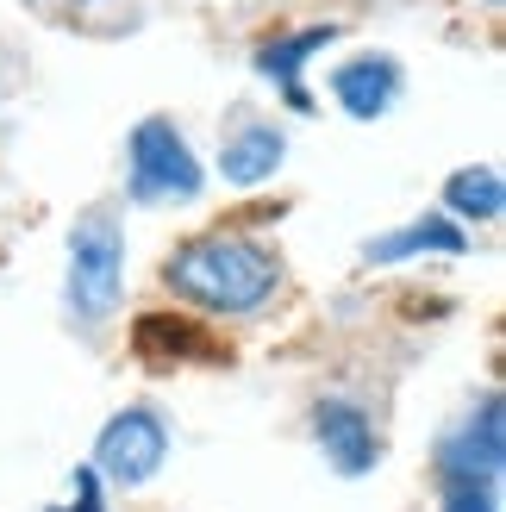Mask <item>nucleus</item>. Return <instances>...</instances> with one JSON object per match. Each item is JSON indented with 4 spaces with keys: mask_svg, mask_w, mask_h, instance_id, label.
Here are the masks:
<instances>
[{
    "mask_svg": "<svg viewBox=\"0 0 506 512\" xmlns=\"http://www.w3.org/2000/svg\"><path fill=\"white\" fill-rule=\"evenodd\" d=\"M163 281L175 300L200 306L219 319H257L263 306L282 294V256L263 250L257 238H225V232H200L188 244L169 250Z\"/></svg>",
    "mask_w": 506,
    "mask_h": 512,
    "instance_id": "nucleus-1",
    "label": "nucleus"
},
{
    "mask_svg": "<svg viewBox=\"0 0 506 512\" xmlns=\"http://www.w3.org/2000/svg\"><path fill=\"white\" fill-rule=\"evenodd\" d=\"M69 313L75 325H107L125 300V232L113 207H88L69 225Z\"/></svg>",
    "mask_w": 506,
    "mask_h": 512,
    "instance_id": "nucleus-2",
    "label": "nucleus"
},
{
    "mask_svg": "<svg viewBox=\"0 0 506 512\" xmlns=\"http://www.w3.org/2000/svg\"><path fill=\"white\" fill-rule=\"evenodd\" d=\"M125 194L138 207H169V200L200 194V157L188 150L175 119L150 113L132 125V138H125Z\"/></svg>",
    "mask_w": 506,
    "mask_h": 512,
    "instance_id": "nucleus-3",
    "label": "nucleus"
},
{
    "mask_svg": "<svg viewBox=\"0 0 506 512\" xmlns=\"http://www.w3.org/2000/svg\"><path fill=\"white\" fill-rule=\"evenodd\" d=\"M169 463V419L157 413V406H125V413H113L107 425H100L94 438V475L107 481V488H150V481L163 475Z\"/></svg>",
    "mask_w": 506,
    "mask_h": 512,
    "instance_id": "nucleus-4",
    "label": "nucleus"
},
{
    "mask_svg": "<svg viewBox=\"0 0 506 512\" xmlns=\"http://www.w3.org/2000/svg\"><path fill=\"white\" fill-rule=\"evenodd\" d=\"M432 469L438 481H500L506 469V400L500 394H482L444 431L432 450Z\"/></svg>",
    "mask_w": 506,
    "mask_h": 512,
    "instance_id": "nucleus-5",
    "label": "nucleus"
},
{
    "mask_svg": "<svg viewBox=\"0 0 506 512\" xmlns=\"http://www.w3.org/2000/svg\"><path fill=\"white\" fill-rule=\"evenodd\" d=\"M313 444H319L325 463H332L338 475H350V481L382 463V431H375L369 406L363 400H344V394H325L313 406Z\"/></svg>",
    "mask_w": 506,
    "mask_h": 512,
    "instance_id": "nucleus-6",
    "label": "nucleus"
},
{
    "mask_svg": "<svg viewBox=\"0 0 506 512\" xmlns=\"http://www.w3.org/2000/svg\"><path fill=\"white\" fill-rule=\"evenodd\" d=\"M400 88H407V69H400L388 50H363V57H350L332 69V100L350 113V119H382L394 113Z\"/></svg>",
    "mask_w": 506,
    "mask_h": 512,
    "instance_id": "nucleus-7",
    "label": "nucleus"
},
{
    "mask_svg": "<svg viewBox=\"0 0 506 512\" xmlns=\"http://www.w3.org/2000/svg\"><path fill=\"white\" fill-rule=\"evenodd\" d=\"M338 38V25H307V32H294V38H269L257 50V75L263 82L282 88V100L294 113H313V94H307V57H319L325 44Z\"/></svg>",
    "mask_w": 506,
    "mask_h": 512,
    "instance_id": "nucleus-8",
    "label": "nucleus"
},
{
    "mask_svg": "<svg viewBox=\"0 0 506 512\" xmlns=\"http://www.w3.org/2000/svg\"><path fill=\"white\" fill-rule=\"evenodd\" d=\"M282 163H288V138H282V125H269V119H244L238 132L219 144V175L232 188H257Z\"/></svg>",
    "mask_w": 506,
    "mask_h": 512,
    "instance_id": "nucleus-9",
    "label": "nucleus"
},
{
    "mask_svg": "<svg viewBox=\"0 0 506 512\" xmlns=\"http://www.w3.org/2000/svg\"><path fill=\"white\" fill-rule=\"evenodd\" d=\"M469 238H463V225L457 219H444V213H425L413 225H400V232H382V238H369L363 244V263H407V256H463Z\"/></svg>",
    "mask_w": 506,
    "mask_h": 512,
    "instance_id": "nucleus-10",
    "label": "nucleus"
},
{
    "mask_svg": "<svg viewBox=\"0 0 506 512\" xmlns=\"http://www.w3.org/2000/svg\"><path fill=\"white\" fill-rule=\"evenodd\" d=\"M444 207L457 219H475V225H494L506 213V188H500V169H457L444 182Z\"/></svg>",
    "mask_w": 506,
    "mask_h": 512,
    "instance_id": "nucleus-11",
    "label": "nucleus"
},
{
    "mask_svg": "<svg viewBox=\"0 0 506 512\" xmlns=\"http://www.w3.org/2000/svg\"><path fill=\"white\" fill-rule=\"evenodd\" d=\"M207 331L194 319H163V313H144L138 319V350L144 356H207Z\"/></svg>",
    "mask_w": 506,
    "mask_h": 512,
    "instance_id": "nucleus-12",
    "label": "nucleus"
},
{
    "mask_svg": "<svg viewBox=\"0 0 506 512\" xmlns=\"http://www.w3.org/2000/svg\"><path fill=\"white\" fill-rule=\"evenodd\" d=\"M438 512H500V481H438Z\"/></svg>",
    "mask_w": 506,
    "mask_h": 512,
    "instance_id": "nucleus-13",
    "label": "nucleus"
},
{
    "mask_svg": "<svg viewBox=\"0 0 506 512\" xmlns=\"http://www.w3.org/2000/svg\"><path fill=\"white\" fill-rule=\"evenodd\" d=\"M69 506H50V512H107V500H100V475L94 469H75L69 475Z\"/></svg>",
    "mask_w": 506,
    "mask_h": 512,
    "instance_id": "nucleus-14",
    "label": "nucleus"
},
{
    "mask_svg": "<svg viewBox=\"0 0 506 512\" xmlns=\"http://www.w3.org/2000/svg\"><path fill=\"white\" fill-rule=\"evenodd\" d=\"M488 7H500V0H488Z\"/></svg>",
    "mask_w": 506,
    "mask_h": 512,
    "instance_id": "nucleus-15",
    "label": "nucleus"
}]
</instances>
